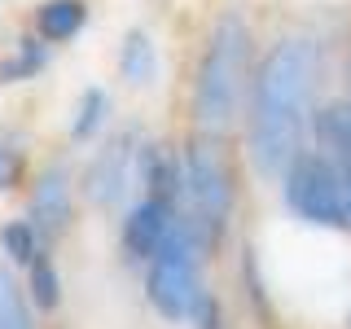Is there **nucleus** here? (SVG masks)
<instances>
[{
    "mask_svg": "<svg viewBox=\"0 0 351 329\" xmlns=\"http://www.w3.org/2000/svg\"><path fill=\"white\" fill-rule=\"evenodd\" d=\"M321 80V44L290 36L272 44L250 80V158L263 175H285L312 127V97Z\"/></svg>",
    "mask_w": 351,
    "mask_h": 329,
    "instance_id": "1",
    "label": "nucleus"
},
{
    "mask_svg": "<svg viewBox=\"0 0 351 329\" xmlns=\"http://www.w3.org/2000/svg\"><path fill=\"white\" fill-rule=\"evenodd\" d=\"M246 71H250V27L241 14H219L211 36H206V53L197 66L193 84V119L202 136H224L233 127L241 97H246Z\"/></svg>",
    "mask_w": 351,
    "mask_h": 329,
    "instance_id": "2",
    "label": "nucleus"
},
{
    "mask_svg": "<svg viewBox=\"0 0 351 329\" xmlns=\"http://www.w3.org/2000/svg\"><path fill=\"white\" fill-rule=\"evenodd\" d=\"M211 241L215 237L193 215H176L171 233L149 255V277H145V294L158 307V316H167V321H193L197 316V307L206 299L202 255H206Z\"/></svg>",
    "mask_w": 351,
    "mask_h": 329,
    "instance_id": "3",
    "label": "nucleus"
},
{
    "mask_svg": "<svg viewBox=\"0 0 351 329\" xmlns=\"http://www.w3.org/2000/svg\"><path fill=\"white\" fill-rule=\"evenodd\" d=\"M180 193L189 197V215L211 237H219V228L228 224V211H233V171H228L215 136H202V141H193V145L184 149V158H180Z\"/></svg>",
    "mask_w": 351,
    "mask_h": 329,
    "instance_id": "4",
    "label": "nucleus"
},
{
    "mask_svg": "<svg viewBox=\"0 0 351 329\" xmlns=\"http://www.w3.org/2000/svg\"><path fill=\"white\" fill-rule=\"evenodd\" d=\"M285 206L316 228H347V197H343V171L325 154H299L285 167Z\"/></svg>",
    "mask_w": 351,
    "mask_h": 329,
    "instance_id": "5",
    "label": "nucleus"
},
{
    "mask_svg": "<svg viewBox=\"0 0 351 329\" xmlns=\"http://www.w3.org/2000/svg\"><path fill=\"white\" fill-rule=\"evenodd\" d=\"M136 136L123 132V136H114L110 145L93 158V167H88V197H93L97 206H114L119 197L128 193V184L136 180Z\"/></svg>",
    "mask_w": 351,
    "mask_h": 329,
    "instance_id": "6",
    "label": "nucleus"
},
{
    "mask_svg": "<svg viewBox=\"0 0 351 329\" xmlns=\"http://www.w3.org/2000/svg\"><path fill=\"white\" fill-rule=\"evenodd\" d=\"M171 224H176V206H171V197H162V193H145L136 206L128 211L123 219V250L132 259H145L162 246V237L171 233Z\"/></svg>",
    "mask_w": 351,
    "mask_h": 329,
    "instance_id": "7",
    "label": "nucleus"
},
{
    "mask_svg": "<svg viewBox=\"0 0 351 329\" xmlns=\"http://www.w3.org/2000/svg\"><path fill=\"white\" fill-rule=\"evenodd\" d=\"M31 224L40 237H58L71 224V171L66 167H44L31 193Z\"/></svg>",
    "mask_w": 351,
    "mask_h": 329,
    "instance_id": "8",
    "label": "nucleus"
},
{
    "mask_svg": "<svg viewBox=\"0 0 351 329\" xmlns=\"http://www.w3.org/2000/svg\"><path fill=\"white\" fill-rule=\"evenodd\" d=\"M119 71H123V80L132 88H149L158 80V49H154L145 31H128L123 53H119Z\"/></svg>",
    "mask_w": 351,
    "mask_h": 329,
    "instance_id": "9",
    "label": "nucleus"
},
{
    "mask_svg": "<svg viewBox=\"0 0 351 329\" xmlns=\"http://www.w3.org/2000/svg\"><path fill=\"white\" fill-rule=\"evenodd\" d=\"M80 27H84V5L80 0H49V5H40V14H36V31H40V40H49V44L71 40Z\"/></svg>",
    "mask_w": 351,
    "mask_h": 329,
    "instance_id": "10",
    "label": "nucleus"
},
{
    "mask_svg": "<svg viewBox=\"0 0 351 329\" xmlns=\"http://www.w3.org/2000/svg\"><path fill=\"white\" fill-rule=\"evenodd\" d=\"M106 110H110V97L101 93V88H88V93L80 97V119L71 123V136H80V141L97 136L101 123H106Z\"/></svg>",
    "mask_w": 351,
    "mask_h": 329,
    "instance_id": "11",
    "label": "nucleus"
},
{
    "mask_svg": "<svg viewBox=\"0 0 351 329\" xmlns=\"http://www.w3.org/2000/svg\"><path fill=\"white\" fill-rule=\"evenodd\" d=\"M0 329H36L31 325V312H27V299L14 281L0 272Z\"/></svg>",
    "mask_w": 351,
    "mask_h": 329,
    "instance_id": "12",
    "label": "nucleus"
},
{
    "mask_svg": "<svg viewBox=\"0 0 351 329\" xmlns=\"http://www.w3.org/2000/svg\"><path fill=\"white\" fill-rule=\"evenodd\" d=\"M31 299H36V307H58V272H53V263L44 259V255H36V263H31Z\"/></svg>",
    "mask_w": 351,
    "mask_h": 329,
    "instance_id": "13",
    "label": "nucleus"
},
{
    "mask_svg": "<svg viewBox=\"0 0 351 329\" xmlns=\"http://www.w3.org/2000/svg\"><path fill=\"white\" fill-rule=\"evenodd\" d=\"M36 224H9L5 228V246H9V255H14L18 263H36Z\"/></svg>",
    "mask_w": 351,
    "mask_h": 329,
    "instance_id": "14",
    "label": "nucleus"
},
{
    "mask_svg": "<svg viewBox=\"0 0 351 329\" xmlns=\"http://www.w3.org/2000/svg\"><path fill=\"white\" fill-rule=\"evenodd\" d=\"M14 180H18V154L9 145H0V189H9Z\"/></svg>",
    "mask_w": 351,
    "mask_h": 329,
    "instance_id": "15",
    "label": "nucleus"
},
{
    "mask_svg": "<svg viewBox=\"0 0 351 329\" xmlns=\"http://www.w3.org/2000/svg\"><path fill=\"white\" fill-rule=\"evenodd\" d=\"M343 197H347V219H351V171H343Z\"/></svg>",
    "mask_w": 351,
    "mask_h": 329,
    "instance_id": "16",
    "label": "nucleus"
}]
</instances>
